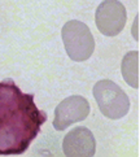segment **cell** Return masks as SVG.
<instances>
[{
  "label": "cell",
  "instance_id": "5",
  "mask_svg": "<svg viewBox=\"0 0 140 157\" xmlns=\"http://www.w3.org/2000/svg\"><path fill=\"white\" fill-rule=\"evenodd\" d=\"M89 103L83 96L73 95L62 100L55 109L53 127L57 131H62L75 122L85 121L89 114Z\"/></svg>",
  "mask_w": 140,
  "mask_h": 157
},
{
  "label": "cell",
  "instance_id": "7",
  "mask_svg": "<svg viewBox=\"0 0 140 157\" xmlns=\"http://www.w3.org/2000/svg\"><path fill=\"white\" fill-rule=\"evenodd\" d=\"M122 75L131 87L139 88V52L131 51L122 60Z\"/></svg>",
  "mask_w": 140,
  "mask_h": 157
},
{
  "label": "cell",
  "instance_id": "4",
  "mask_svg": "<svg viewBox=\"0 0 140 157\" xmlns=\"http://www.w3.org/2000/svg\"><path fill=\"white\" fill-rule=\"evenodd\" d=\"M127 21L126 8L118 0H105L97 7L95 22L99 31L106 36H115L123 30Z\"/></svg>",
  "mask_w": 140,
  "mask_h": 157
},
{
  "label": "cell",
  "instance_id": "3",
  "mask_svg": "<svg viewBox=\"0 0 140 157\" xmlns=\"http://www.w3.org/2000/svg\"><path fill=\"white\" fill-rule=\"evenodd\" d=\"M61 35L65 51L73 61L82 63L91 57L95 49V39L86 24L71 20L64 25Z\"/></svg>",
  "mask_w": 140,
  "mask_h": 157
},
{
  "label": "cell",
  "instance_id": "1",
  "mask_svg": "<svg viewBox=\"0 0 140 157\" xmlns=\"http://www.w3.org/2000/svg\"><path fill=\"white\" fill-rule=\"evenodd\" d=\"M47 113L34 94H25L12 79L0 82V156L22 155L40 132Z\"/></svg>",
  "mask_w": 140,
  "mask_h": 157
},
{
  "label": "cell",
  "instance_id": "6",
  "mask_svg": "<svg viewBox=\"0 0 140 157\" xmlns=\"http://www.w3.org/2000/svg\"><path fill=\"white\" fill-rule=\"evenodd\" d=\"M62 151L68 157H92L96 152V140L87 127H75L65 135Z\"/></svg>",
  "mask_w": 140,
  "mask_h": 157
},
{
  "label": "cell",
  "instance_id": "2",
  "mask_svg": "<svg viewBox=\"0 0 140 157\" xmlns=\"http://www.w3.org/2000/svg\"><path fill=\"white\" fill-rule=\"evenodd\" d=\"M93 98L100 112L110 120H119L130 110V99L123 90L109 79H101L93 86Z\"/></svg>",
  "mask_w": 140,
  "mask_h": 157
}]
</instances>
